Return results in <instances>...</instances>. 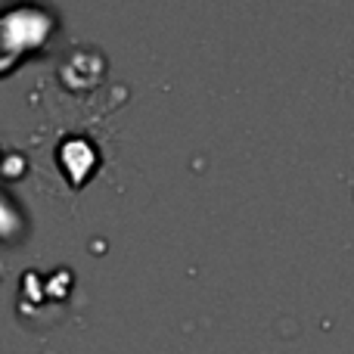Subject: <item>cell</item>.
Wrapping results in <instances>:
<instances>
[{
    "instance_id": "1",
    "label": "cell",
    "mask_w": 354,
    "mask_h": 354,
    "mask_svg": "<svg viewBox=\"0 0 354 354\" xmlns=\"http://www.w3.org/2000/svg\"><path fill=\"white\" fill-rule=\"evenodd\" d=\"M56 31V19L41 6H16L0 12V78L41 53Z\"/></svg>"
}]
</instances>
